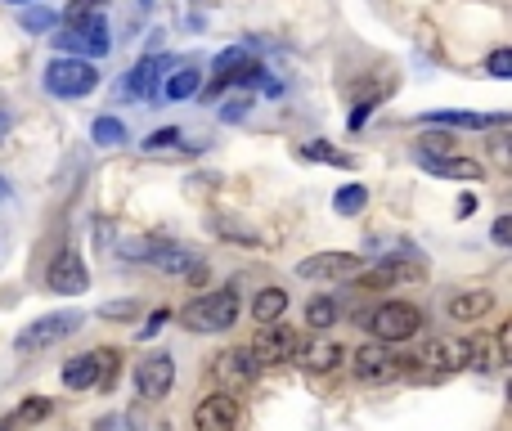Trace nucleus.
I'll list each match as a JSON object with an SVG mask.
<instances>
[{
    "mask_svg": "<svg viewBox=\"0 0 512 431\" xmlns=\"http://www.w3.org/2000/svg\"><path fill=\"white\" fill-rule=\"evenodd\" d=\"M180 319H185V328H194V333H225V328L239 319V292L221 288V292H207V297H194Z\"/></svg>",
    "mask_w": 512,
    "mask_h": 431,
    "instance_id": "nucleus-1",
    "label": "nucleus"
},
{
    "mask_svg": "<svg viewBox=\"0 0 512 431\" xmlns=\"http://www.w3.org/2000/svg\"><path fill=\"white\" fill-rule=\"evenodd\" d=\"M99 86V68L90 59H54L45 68V90L59 99H81Z\"/></svg>",
    "mask_w": 512,
    "mask_h": 431,
    "instance_id": "nucleus-2",
    "label": "nucleus"
},
{
    "mask_svg": "<svg viewBox=\"0 0 512 431\" xmlns=\"http://www.w3.org/2000/svg\"><path fill=\"white\" fill-rule=\"evenodd\" d=\"M418 328H423V310L409 306V301H387L369 315V333L378 342H409Z\"/></svg>",
    "mask_w": 512,
    "mask_h": 431,
    "instance_id": "nucleus-3",
    "label": "nucleus"
},
{
    "mask_svg": "<svg viewBox=\"0 0 512 431\" xmlns=\"http://www.w3.org/2000/svg\"><path fill=\"white\" fill-rule=\"evenodd\" d=\"M77 328H81V315H72V310H59V315H45V319L27 324L23 333L14 337V351H18V355L45 351V346H54V342H63V337H72Z\"/></svg>",
    "mask_w": 512,
    "mask_h": 431,
    "instance_id": "nucleus-4",
    "label": "nucleus"
},
{
    "mask_svg": "<svg viewBox=\"0 0 512 431\" xmlns=\"http://www.w3.org/2000/svg\"><path fill=\"white\" fill-rule=\"evenodd\" d=\"M351 369L360 382H396L400 373L409 369V360H400L396 351H387V342H373V346H360V351L351 355Z\"/></svg>",
    "mask_w": 512,
    "mask_h": 431,
    "instance_id": "nucleus-5",
    "label": "nucleus"
},
{
    "mask_svg": "<svg viewBox=\"0 0 512 431\" xmlns=\"http://www.w3.org/2000/svg\"><path fill=\"white\" fill-rule=\"evenodd\" d=\"M409 369L427 373V378H445V373H454V369H468V342H454V337L427 342L423 351L409 360Z\"/></svg>",
    "mask_w": 512,
    "mask_h": 431,
    "instance_id": "nucleus-6",
    "label": "nucleus"
},
{
    "mask_svg": "<svg viewBox=\"0 0 512 431\" xmlns=\"http://www.w3.org/2000/svg\"><path fill=\"white\" fill-rule=\"evenodd\" d=\"M45 283H50L54 292H63V297H77V292H86L90 288V270H86V261H81V252H59V256H54Z\"/></svg>",
    "mask_w": 512,
    "mask_h": 431,
    "instance_id": "nucleus-7",
    "label": "nucleus"
},
{
    "mask_svg": "<svg viewBox=\"0 0 512 431\" xmlns=\"http://www.w3.org/2000/svg\"><path fill=\"white\" fill-rule=\"evenodd\" d=\"M292 351H297V333L288 324H261V333L252 342L256 364H283V360H292Z\"/></svg>",
    "mask_w": 512,
    "mask_h": 431,
    "instance_id": "nucleus-8",
    "label": "nucleus"
},
{
    "mask_svg": "<svg viewBox=\"0 0 512 431\" xmlns=\"http://www.w3.org/2000/svg\"><path fill=\"white\" fill-rule=\"evenodd\" d=\"M171 382H176V364H171V355L140 360V369H135V387H140L144 400H162L171 391Z\"/></svg>",
    "mask_w": 512,
    "mask_h": 431,
    "instance_id": "nucleus-9",
    "label": "nucleus"
},
{
    "mask_svg": "<svg viewBox=\"0 0 512 431\" xmlns=\"http://www.w3.org/2000/svg\"><path fill=\"white\" fill-rule=\"evenodd\" d=\"M256 369H261V364L252 360V351H225V355H216V382L225 387V396H234V391L248 387V382L256 378Z\"/></svg>",
    "mask_w": 512,
    "mask_h": 431,
    "instance_id": "nucleus-10",
    "label": "nucleus"
},
{
    "mask_svg": "<svg viewBox=\"0 0 512 431\" xmlns=\"http://www.w3.org/2000/svg\"><path fill=\"white\" fill-rule=\"evenodd\" d=\"M194 427L198 431H234L239 427V405H234V396H225V391L207 396L203 405L194 409Z\"/></svg>",
    "mask_w": 512,
    "mask_h": 431,
    "instance_id": "nucleus-11",
    "label": "nucleus"
},
{
    "mask_svg": "<svg viewBox=\"0 0 512 431\" xmlns=\"http://www.w3.org/2000/svg\"><path fill=\"white\" fill-rule=\"evenodd\" d=\"M292 360H301L310 373H333L337 364L346 360V351L337 342H328V337H310V342H297Z\"/></svg>",
    "mask_w": 512,
    "mask_h": 431,
    "instance_id": "nucleus-12",
    "label": "nucleus"
},
{
    "mask_svg": "<svg viewBox=\"0 0 512 431\" xmlns=\"http://www.w3.org/2000/svg\"><path fill=\"white\" fill-rule=\"evenodd\" d=\"M418 162H423L427 176H441V180H481V176H486V171H481V162L450 158V153H418Z\"/></svg>",
    "mask_w": 512,
    "mask_h": 431,
    "instance_id": "nucleus-13",
    "label": "nucleus"
},
{
    "mask_svg": "<svg viewBox=\"0 0 512 431\" xmlns=\"http://www.w3.org/2000/svg\"><path fill=\"white\" fill-rule=\"evenodd\" d=\"M355 270H360V256L351 252H319L297 265L301 279H337V274H355Z\"/></svg>",
    "mask_w": 512,
    "mask_h": 431,
    "instance_id": "nucleus-14",
    "label": "nucleus"
},
{
    "mask_svg": "<svg viewBox=\"0 0 512 431\" xmlns=\"http://www.w3.org/2000/svg\"><path fill=\"white\" fill-rule=\"evenodd\" d=\"M95 382H99V351L77 355V360L63 364V387L68 391H86V387H95Z\"/></svg>",
    "mask_w": 512,
    "mask_h": 431,
    "instance_id": "nucleus-15",
    "label": "nucleus"
},
{
    "mask_svg": "<svg viewBox=\"0 0 512 431\" xmlns=\"http://www.w3.org/2000/svg\"><path fill=\"white\" fill-rule=\"evenodd\" d=\"M171 59H144V63H135V72L126 77V90L131 95H140V99H153V90H158V72L167 68Z\"/></svg>",
    "mask_w": 512,
    "mask_h": 431,
    "instance_id": "nucleus-16",
    "label": "nucleus"
},
{
    "mask_svg": "<svg viewBox=\"0 0 512 431\" xmlns=\"http://www.w3.org/2000/svg\"><path fill=\"white\" fill-rule=\"evenodd\" d=\"M427 126H468V131H486V126H504V117H481V113H454V108H441V113H427Z\"/></svg>",
    "mask_w": 512,
    "mask_h": 431,
    "instance_id": "nucleus-17",
    "label": "nucleus"
},
{
    "mask_svg": "<svg viewBox=\"0 0 512 431\" xmlns=\"http://www.w3.org/2000/svg\"><path fill=\"white\" fill-rule=\"evenodd\" d=\"M288 310V292L283 288H261L252 301V319L256 324H279V315Z\"/></svg>",
    "mask_w": 512,
    "mask_h": 431,
    "instance_id": "nucleus-18",
    "label": "nucleus"
},
{
    "mask_svg": "<svg viewBox=\"0 0 512 431\" xmlns=\"http://www.w3.org/2000/svg\"><path fill=\"white\" fill-rule=\"evenodd\" d=\"M490 306H495V297H490V292H459V297L450 301V315L463 319V324H472V319H481Z\"/></svg>",
    "mask_w": 512,
    "mask_h": 431,
    "instance_id": "nucleus-19",
    "label": "nucleus"
},
{
    "mask_svg": "<svg viewBox=\"0 0 512 431\" xmlns=\"http://www.w3.org/2000/svg\"><path fill=\"white\" fill-rule=\"evenodd\" d=\"M99 14H104V0H72V5L63 9V23H68V32H81V27L95 23Z\"/></svg>",
    "mask_w": 512,
    "mask_h": 431,
    "instance_id": "nucleus-20",
    "label": "nucleus"
},
{
    "mask_svg": "<svg viewBox=\"0 0 512 431\" xmlns=\"http://www.w3.org/2000/svg\"><path fill=\"white\" fill-rule=\"evenodd\" d=\"M198 90H203V77H198V68H180V72H171V81H167V99H194Z\"/></svg>",
    "mask_w": 512,
    "mask_h": 431,
    "instance_id": "nucleus-21",
    "label": "nucleus"
},
{
    "mask_svg": "<svg viewBox=\"0 0 512 431\" xmlns=\"http://www.w3.org/2000/svg\"><path fill=\"white\" fill-rule=\"evenodd\" d=\"M364 207H369V189H364V185L337 189V198H333V212L337 216H355V212H364Z\"/></svg>",
    "mask_w": 512,
    "mask_h": 431,
    "instance_id": "nucleus-22",
    "label": "nucleus"
},
{
    "mask_svg": "<svg viewBox=\"0 0 512 431\" xmlns=\"http://www.w3.org/2000/svg\"><path fill=\"white\" fill-rule=\"evenodd\" d=\"M333 319H337V301H333V297H315V301L306 306V324L319 328V333H324Z\"/></svg>",
    "mask_w": 512,
    "mask_h": 431,
    "instance_id": "nucleus-23",
    "label": "nucleus"
},
{
    "mask_svg": "<svg viewBox=\"0 0 512 431\" xmlns=\"http://www.w3.org/2000/svg\"><path fill=\"white\" fill-rule=\"evenodd\" d=\"M90 135H95V144H104V149H113V144H126V126L117 122V117H99Z\"/></svg>",
    "mask_w": 512,
    "mask_h": 431,
    "instance_id": "nucleus-24",
    "label": "nucleus"
},
{
    "mask_svg": "<svg viewBox=\"0 0 512 431\" xmlns=\"http://www.w3.org/2000/svg\"><path fill=\"white\" fill-rule=\"evenodd\" d=\"M301 153H306L310 162H333V167H346V162H351V158H346V153H337L333 144H324V140H310Z\"/></svg>",
    "mask_w": 512,
    "mask_h": 431,
    "instance_id": "nucleus-25",
    "label": "nucleus"
},
{
    "mask_svg": "<svg viewBox=\"0 0 512 431\" xmlns=\"http://www.w3.org/2000/svg\"><path fill=\"white\" fill-rule=\"evenodd\" d=\"M158 265L167 274H180V270H189V265H194V252H185V247H167V252H158Z\"/></svg>",
    "mask_w": 512,
    "mask_h": 431,
    "instance_id": "nucleus-26",
    "label": "nucleus"
},
{
    "mask_svg": "<svg viewBox=\"0 0 512 431\" xmlns=\"http://www.w3.org/2000/svg\"><path fill=\"white\" fill-rule=\"evenodd\" d=\"M54 23H59V14H54V9H27V14H23L27 32H50Z\"/></svg>",
    "mask_w": 512,
    "mask_h": 431,
    "instance_id": "nucleus-27",
    "label": "nucleus"
},
{
    "mask_svg": "<svg viewBox=\"0 0 512 431\" xmlns=\"http://www.w3.org/2000/svg\"><path fill=\"white\" fill-rule=\"evenodd\" d=\"M486 68H490V77L508 81V77H512V50H495V54H490Z\"/></svg>",
    "mask_w": 512,
    "mask_h": 431,
    "instance_id": "nucleus-28",
    "label": "nucleus"
},
{
    "mask_svg": "<svg viewBox=\"0 0 512 431\" xmlns=\"http://www.w3.org/2000/svg\"><path fill=\"white\" fill-rule=\"evenodd\" d=\"M171 144H180V131H176V126H167V131H153L149 135V140H144V149H171Z\"/></svg>",
    "mask_w": 512,
    "mask_h": 431,
    "instance_id": "nucleus-29",
    "label": "nucleus"
},
{
    "mask_svg": "<svg viewBox=\"0 0 512 431\" xmlns=\"http://www.w3.org/2000/svg\"><path fill=\"white\" fill-rule=\"evenodd\" d=\"M252 99H230V104L221 108V122H239V117H248Z\"/></svg>",
    "mask_w": 512,
    "mask_h": 431,
    "instance_id": "nucleus-30",
    "label": "nucleus"
},
{
    "mask_svg": "<svg viewBox=\"0 0 512 431\" xmlns=\"http://www.w3.org/2000/svg\"><path fill=\"white\" fill-rule=\"evenodd\" d=\"M167 319H171L167 310H153V315H149V324L140 328V337H153V333H162V324H167Z\"/></svg>",
    "mask_w": 512,
    "mask_h": 431,
    "instance_id": "nucleus-31",
    "label": "nucleus"
},
{
    "mask_svg": "<svg viewBox=\"0 0 512 431\" xmlns=\"http://www.w3.org/2000/svg\"><path fill=\"white\" fill-rule=\"evenodd\" d=\"M495 243H499V247L512 243V216H499V220H495Z\"/></svg>",
    "mask_w": 512,
    "mask_h": 431,
    "instance_id": "nucleus-32",
    "label": "nucleus"
},
{
    "mask_svg": "<svg viewBox=\"0 0 512 431\" xmlns=\"http://www.w3.org/2000/svg\"><path fill=\"white\" fill-rule=\"evenodd\" d=\"M131 301H113V306H104V310H99V315H104V319H126V315H131Z\"/></svg>",
    "mask_w": 512,
    "mask_h": 431,
    "instance_id": "nucleus-33",
    "label": "nucleus"
},
{
    "mask_svg": "<svg viewBox=\"0 0 512 431\" xmlns=\"http://www.w3.org/2000/svg\"><path fill=\"white\" fill-rule=\"evenodd\" d=\"M369 113H373V104H360V108H355V113H351V131H360V126L369 122Z\"/></svg>",
    "mask_w": 512,
    "mask_h": 431,
    "instance_id": "nucleus-34",
    "label": "nucleus"
},
{
    "mask_svg": "<svg viewBox=\"0 0 512 431\" xmlns=\"http://www.w3.org/2000/svg\"><path fill=\"white\" fill-rule=\"evenodd\" d=\"M472 212H477V194H463L459 198V216H472Z\"/></svg>",
    "mask_w": 512,
    "mask_h": 431,
    "instance_id": "nucleus-35",
    "label": "nucleus"
},
{
    "mask_svg": "<svg viewBox=\"0 0 512 431\" xmlns=\"http://www.w3.org/2000/svg\"><path fill=\"white\" fill-rule=\"evenodd\" d=\"M9 131V108H0V135Z\"/></svg>",
    "mask_w": 512,
    "mask_h": 431,
    "instance_id": "nucleus-36",
    "label": "nucleus"
},
{
    "mask_svg": "<svg viewBox=\"0 0 512 431\" xmlns=\"http://www.w3.org/2000/svg\"><path fill=\"white\" fill-rule=\"evenodd\" d=\"M9 5H27V0H9Z\"/></svg>",
    "mask_w": 512,
    "mask_h": 431,
    "instance_id": "nucleus-37",
    "label": "nucleus"
},
{
    "mask_svg": "<svg viewBox=\"0 0 512 431\" xmlns=\"http://www.w3.org/2000/svg\"><path fill=\"white\" fill-rule=\"evenodd\" d=\"M0 198H5V185H0Z\"/></svg>",
    "mask_w": 512,
    "mask_h": 431,
    "instance_id": "nucleus-38",
    "label": "nucleus"
}]
</instances>
